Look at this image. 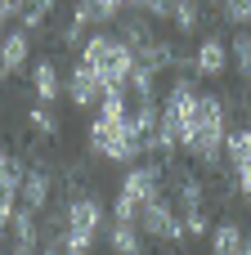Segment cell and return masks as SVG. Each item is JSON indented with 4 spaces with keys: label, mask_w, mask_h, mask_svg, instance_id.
<instances>
[{
    "label": "cell",
    "mask_w": 251,
    "mask_h": 255,
    "mask_svg": "<svg viewBox=\"0 0 251 255\" xmlns=\"http://www.w3.org/2000/svg\"><path fill=\"white\" fill-rule=\"evenodd\" d=\"M229 67H234V58H229V40L216 36V31H207V36L198 40V49L189 54V76H198V81H220Z\"/></svg>",
    "instance_id": "cell-7"
},
{
    "label": "cell",
    "mask_w": 251,
    "mask_h": 255,
    "mask_svg": "<svg viewBox=\"0 0 251 255\" xmlns=\"http://www.w3.org/2000/svg\"><path fill=\"white\" fill-rule=\"evenodd\" d=\"M103 238H108V251L112 255H148V233L139 229V220L112 215V224L103 229Z\"/></svg>",
    "instance_id": "cell-9"
},
{
    "label": "cell",
    "mask_w": 251,
    "mask_h": 255,
    "mask_svg": "<svg viewBox=\"0 0 251 255\" xmlns=\"http://www.w3.org/2000/svg\"><path fill=\"white\" fill-rule=\"evenodd\" d=\"M76 54H81L85 67H94V76L103 81V90H126V81H130V72H135V63H139V54H135L121 36H108V31L85 36V45H81Z\"/></svg>",
    "instance_id": "cell-3"
},
{
    "label": "cell",
    "mask_w": 251,
    "mask_h": 255,
    "mask_svg": "<svg viewBox=\"0 0 251 255\" xmlns=\"http://www.w3.org/2000/svg\"><path fill=\"white\" fill-rule=\"evenodd\" d=\"M139 229L148 233V242H162V247H180V242L189 238V229H184V215L171 206V197H157V202H148V206L139 211Z\"/></svg>",
    "instance_id": "cell-6"
},
{
    "label": "cell",
    "mask_w": 251,
    "mask_h": 255,
    "mask_svg": "<svg viewBox=\"0 0 251 255\" xmlns=\"http://www.w3.org/2000/svg\"><path fill=\"white\" fill-rule=\"evenodd\" d=\"M225 157H229V170L251 166V130H229V139H225Z\"/></svg>",
    "instance_id": "cell-17"
},
{
    "label": "cell",
    "mask_w": 251,
    "mask_h": 255,
    "mask_svg": "<svg viewBox=\"0 0 251 255\" xmlns=\"http://www.w3.org/2000/svg\"><path fill=\"white\" fill-rule=\"evenodd\" d=\"M117 36H121V40H126L135 54H139L144 45H153V40H157V36H153V18H148L144 9H135V13L117 18Z\"/></svg>",
    "instance_id": "cell-14"
},
{
    "label": "cell",
    "mask_w": 251,
    "mask_h": 255,
    "mask_svg": "<svg viewBox=\"0 0 251 255\" xmlns=\"http://www.w3.org/2000/svg\"><path fill=\"white\" fill-rule=\"evenodd\" d=\"M207 247H211V255H243V247H247V229H243L238 220H220V224L211 229Z\"/></svg>",
    "instance_id": "cell-13"
},
{
    "label": "cell",
    "mask_w": 251,
    "mask_h": 255,
    "mask_svg": "<svg viewBox=\"0 0 251 255\" xmlns=\"http://www.w3.org/2000/svg\"><path fill=\"white\" fill-rule=\"evenodd\" d=\"M31 63V31L27 27H13L0 36V76H22V67Z\"/></svg>",
    "instance_id": "cell-11"
},
{
    "label": "cell",
    "mask_w": 251,
    "mask_h": 255,
    "mask_svg": "<svg viewBox=\"0 0 251 255\" xmlns=\"http://www.w3.org/2000/svg\"><path fill=\"white\" fill-rule=\"evenodd\" d=\"M0 81H4V76H0Z\"/></svg>",
    "instance_id": "cell-24"
},
{
    "label": "cell",
    "mask_w": 251,
    "mask_h": 255,
    "mask_svg": "<svg viewBox=\"0 0 251 255\" xmlns=\"http://www.w3.org/2000/svg\"><path fill=\"white\" fill-rule=\"evenodd\" d=\"M63 94L72 99V108H85V112H90V108H99V103H103V94H108V90H103V81L94 76V67H85V63L76 58V67L67 72V90H63Z\"/></svg>",
    "instance_id": "cell-10"
},
{
    "label": "cell",
    "mask_w": 251,
    "mask_h": 255,
    "mask_svg": "<svg viewBox=\"0 0 251 255\" xmlns=\"http://www.w3.org/2000/svg\"><path fill=\"white\" fill-rule=\"evenodd\" d=\"M54 184H58V170L49 161H31L27 175H22V184H18V206H27V211L40 215L49 206V197H54Z\"/></svg>",
    "instance_id": "cell-8"
},
{
    "label": "cell",
    "mask_w": 251,
    "mask_h": 255,
    "mask_svg": "<svg viewBox=\"0 0 251 255\" xmlns=\"http://www.w3.org/2000/svg\"><path fill=\"white\" fill-rule=\"evenodd\" d=\"M22 175H27V166H22L9 148H0V197H18Z\"/></svg>",
    "instance_id": "cell-16"
},
{
    "label": "cell",
    "mask_w": 251,
    "mask_h": 255,
    "mask_svg": "<svg viewBox=\"0 0 251 255\" xmlns=\"http://www.w3.org/2000/svg\"><path fill=\"white\" fill-rule=\"evenodd\" d=\"M184 229H189V238H198V242H202V238H211V229H216V224H211V211H207V206L184 211Z\"/></svg>",
    "instance_id": "cell-20"
},
{
    "label": "cell",
    "mask_w": 251,
    "mask_h": 255,
    "mask_svg": "<svg viewBox=\"0 0 251 255\" xmlns=\"http://www.w3.org/2000/svg\"><path fill=\"white\" fill-rule=\"evenodd\" d=\"M243 81H247V94H251V72H247V76H243Z\"/></svg>",
    "instance_id": "cell-23"
},
{
    "label": "cell",
    "mask_w": 251,
    "mask_h": 255,
    "mask_svg": "<svg viewBox=\"0 0 251 255\" xmlns=\"http://www.w3.org/2000/svg\"><path fill=\"white\" fill-rule=\"evenodd\" d=\"M103 229H108V211H103V202H99L94 188H81V193H72L63 202V242L67 247L94 251V242L103 238Z\"/></svg>",
    "instance_id": "cell-4"
},
{
    "label": "cell",
    "mask_w": 251,
    "mask_h": 255,
    "mask_svg": "<svg viewBox=\"0 0 251 255\" xmlns=\"http://www.w3.org/2000/svg\"><path fill=\"white\" fill-rule=\"evenodd\" d=\"M207 4H211V9H216V13H220V4H225V0H207Z\"/></svg>",
    "instance_id": "cell-22"
},
{
    "label": "cell",
    "mask_w": 251,
    "mask_h": 255,
    "mask_svg": "<svg viewBox=\"0 0 251 255\" xmlns=\"http://www.w3.org/2000/svg\"><path fill=\"white\" fill-rule=\"evenodd\" d=\"M166 197V161H144V166H130L117 184V215L126 220H139V211L148 202Z\"/></svg>",
    "instance_id": "cell-5"
},
{
    "label": "cell",
    "mask_w": 251,
    "mask_h": 255,
    "mask_svg": "<svg viewBox=\"0 0 251 255\" xmlns=\"http://www.w3.org/2000/svg\"><path fill=\"white\" fill-rule=\"evenodd\" d=\"M85 148H90L94 157L112 161V166H130V161H139V157L148 152V148H144V134H139V126H135V103H130L126 90H108V94H103L99 112H94L90 126H85Z\"/></svg>",
    "instance_id": "cell-1"
},
{
    "label": "cell",
    "mask_w": 251,
    "mask_h": 255,
    "mask_svg": "<svg viewBox=\"0 0 251 255\" xmlns=\"http://www.w3.org/2000/svg\"><path fill=\"white\" fill-rule=\"evenodd\" d=\"M220 18L229 27H251V0H225L220 4Z\"/></svg>",
    "instance_id": "cell-21"
},
{
    "label": "cell",
    "mask_w": 251,
    "mask_h": 255,
    "mask_svg": "<svg viewBox=\"0 0 251 255\" xmlns=\"http://www.w3.org/2000/svg\"><path fill=\"white\" fill-rule=\"evenodd\" d=\"M27 126H31V134H36V139H58V117L49 112V103L27 108Z\"/></svg>",
    "instance_id": "cell-18"
},
{
    "label": "cell",
    "mask_w": 251,
    "mask_h": 255,
    "mask_svg": "<svg viewBox=\"0 0 251 255\" xmlns=\"http://www.w3.org/2000/svg\"><path fill=\"white\" fill-rule=\"evenodd\" d=\"M171 22L180 36H198L207 22V0H171Z\"/></svg>",
    "instance_id": "cell-15"
},
{
    "label": "cell",
    "mask_w": 251,
    "mask_h": 255,
    "mask_svg": "<svg viewBox=\"0 0 251 255\" xmlns=\"http://www.w3.org/2000/svg\"><path fill=\"white\" fill-rule=\"evenodd\" d=\"M229 58H234V67L247 76L251 72V27H234V40H229Z\"/></svg>",
    "instance_id": "cell-19"
},
{
    "label": "cell",
    "mask_w": 251,
    "mask_h": 255,
    "mask_svg": "<svg viewBox=\"0 0 251 255\" xmlns=\"http://www.w3.org/2000/svg\"><path fill=\"white\" fill-rule=\"evenodd\" d=\"M31 90H36V103H58V94L67 90L63 76H58V63L54 58H36L31 63Z\"/></svg>",
    "instance_id": "cell-12"
},
{
    "label": "cell",
    "mask_w": 251,
    "mask_h": 255,
    "mask_svg": "<svg viewBox=\"0 0 251 255\" xmlns=\"http://www.w3.org/2000/svg\"><path fill=\"white\" fill-rule=\"evenodd\" d=\"M225 139H229V108L220 94H202L198 103V121L184 139V157L198 166V170H216L220 157H225Z\"/></svg>",
    "instance_id": "cell-2"
}]
</instances>
